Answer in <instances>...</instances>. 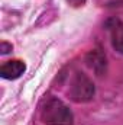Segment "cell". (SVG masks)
Segmentation results:
<instances>
[{"label": "cell", "mask_w": 123, "mask_h": 125, "mask_svg": "<svg viewBox=\"0 0 123 125\" xmlns=\"http://www.w3.org/2000/svg\"><path fill=\"white\" fill-rule=\"evenodd\" d=\"M106 29L110 33V41L113 48L123 55V21L117 18H110L106 21Z\"/></svg>", "instance_id": "obj_4"}, {"label": "cell", "mask_w": 123, "mask_h": 125, "mask_svg": "<svg viewBox=\"0 0 123 125\" xmlns=\"http://www.w3.org/2000/svg\"><path fill=\"white\" fill-rule=\"evenodd\" d=\"M68 96L75 103H87L91 102L96 96V86L93 80L83 71H75L71 79Z\"/></svg>", "instance_id": "obj_2"}, {"label": "cell", "mask_w": 123, "mask_h": 125, "mask_svg": "<svg viewBox=\"0 0 123 125\" xmlns=\"http://www.w3.org/2000/svg\"><path fill=\"white\" fill-rule=\"evenodd\" d=\"M84 62L98 77H103L107 73V58H106V54L103 52V50H100V48H94L91 51H88L84 58Z\"/></svg>", "instance_id": "obj_3"}, {"label": "cell", "mask_w": 123, "mask_h": 125, "mask_svg": "<svg viewBox=\"0 0 123 125\" xmlns=\"http://www.w3.org/2000/svg\"><path fill=\"white\" fill-rule=\"evenodd\" d=\"M26 70V65L25 62L20 61V60H10V61H6L1 68H0V76L3 79H7V80H15V79H19Z\"/></svg>", "instance_id": "obj_5"}, {"label": "cell", "mask_w": 123, "mask_h": 125, "mask_svg": "<svg viewBox=\"0 0 123 125\" xmlns=\"http://www.w3.org/2000/svg\"><path fill=\"white\" fill-rule=\"evenodd\" d=\"M41 121L45 125H72L74 115L61 99L49 97L41 108Z\"/></svg>", "instance_id": "obj_1"}, {"label": "cell", "mask_w": 123, "mask_h": 125, "mask_svg": "<svg viewBox=\"0 0 123 125\" xmlns=\"http://www.w3.org/2000/svg\"><path fill=\"white\" fill-rule=\"evenodd\" d=\"M9 51H12V45H9L6 42H1V54H7Z\"/></svg>", "instance_id": "obj_7"}, {"label": "cell", "mask_w": 123, "mask_h": 125, "mask_svg": "<svg viewBox=\"0 0 123 125\" xmlns=\"http://www.w3.org/2000/svg\"><path fill=\"white\" fill-rule=\"evenodd\" d=\"M86 1H87V0H68V3H70L71 6H74V7H80V6H83Z\"/></svg>", "instance_id": "obj_6"}]
</instances>
